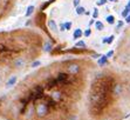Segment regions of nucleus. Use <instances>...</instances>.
Instances as JSON below:
<instances>
[{"mask_svg": "<svg viewBox=\"0 0 130 120\" xmlns=\"http://www.w3.org/2000/svg\"><path fill=\"white\" fill-rule=\"evenodd\" d=\"M15 0H0V21L7 18L13 11Z\"/></svg>", "mask_w": 130, "mask_h": 120, "instance_id": "obj_1", "label": "nucleus"}, {"mask_svg": "<svg viewBox=\"0 0 130 120\" xmlns=\"http://www.w3.org/2000/svg\"><path fill=\"white\" fill-rule=\"evenodd\" d=\"M66 69L70 75H77L81 72V66L79 63H75V61H67Z\"/></svg>", "mask_w": 130, "mask_h": 120, "instance_id": "obj_2", "label": "nucleus"}, {"mask_svg": "<svg viewBox=\"0 0 130 120\" xmlns=\"http://www.w3.org/2000/svg\"><path fill=\"white\" fill-rule=\"evenodd\" d=\"M26 65H27V58L22 57V55H19V57L14 58L12 61V66L14 67V68H18V69L24 68Z\"/></svg>", "mask_w": 130, "mask_h": 120, "instance_id": "obj_3", "label": "nucleus"}, {"mask_svg": "<svg viewBox=\"0 0 130 120\" xmlns=\"http://www.w3.org/2000/svg\"><path fill=\"white\" fill-rule=\"evenodd\" d=\"M63 92L60 90H54L51 94L52 101H54L55 104H60L61 101H63Z\"/></svg>", "mask_w": 130, "mask_h": 120, "instance_id": "obj_4", "label": "nucleus"}, {"mask_svg": "<svg viewBox=\"0 0 130 120\" xmlns=\"http://www.w3.org/2000/svg\"><path fill=\"white\" fill-rule=\"evenodd\" d=\"M123 85L120 84V82H115V84L112 85V88H111V94L112 97H115V98H118V97H121L123 94Z\"/></svg>", "mask_w": 130, "mask_h": 120, "instance_id": "obj_5", "label": "nucleus"}, {"mask_svg": "<svg viewBox=\"0 0 130 120\" xmlns=\"http://www.w3.org/2000/svg\"><path fill=\"white\" fill-rule=\"evenodd\" d=\"M17 80H18V77H17V75H12V77H11V78L7 80L6 87H12V86H14L15 82H17Z\"/></svg>", "mask_w": 130, "mask_h": 120, "instance_id": "obj_6", "label": "nucleus"}, {"mask_svg": "<svg viewBox=\"0 0 130 120\" xmlns=\"http://www.w3.org/2000/svg\"><path fill=\"white\" fill-rule=\"evenodd\" d=\"M97 64H99V66H106V65H108V58H107V55H101V58L99 60H97Z\"/></svg>", "mask_w": 130, "mask_h": 120, "instance_id": "obj_7", "label": "nucleus"}, {"mask_svg": "<svg viewBox=\"0 0 130 120\" xmlns=\"http://www.w3.org/2000/svg\"><path fill=\"white\" fill-rule=\"evenodd\" d=\"M82 37H83V32H82V30L76 28V30L74 31V33H73V39L76 40V39H79V38H82Z\"/></svg>", "mask_w": 130, "mask_h": 120, "instance_id": "obj_8", "label": "nucleus"}, {"mask_svg": "<svg viewBox=\"0 0 130 120\" xmlns=\"http://www.w3.org/2000/svg\"><path fill=\"white\" fill-rule=\"evenodd\" d=\"M48 26H49V28H51L52 31L58 32V25H56V22H55L53 19H49V20H48Z\"/></svg>", "mask_w": 130, "mask_h": 120, "instance_id": "obj_9", "label": "nucleus"}, {"mask_svg": "<svg viewBox=\"0 0 130 120\" xmlns=\"http://www.w3.org/2000/svg\"><path fill=\"white\" fill-rule=\"evenodd\" d=\"M42 50H43L45 52H51L52 50H53V44H52L51 41H46L45 44H43Z\"/></svg>", "mask_w": 130, "mask_h": 120, "instance_id": "obj_10", "label": "nucleus"}, {"mask_svg": "<svg viewBox=\"0 0 130 120\" xmlns=\"http://www.w3.org/2000/svg\"><path fill=\"white\" fill-rule=\"evenodd\" d=\"M95 28H96L97 31L104 30V25H103L102 21H96V22H95Z\"/></svg>", "mask_w": 130, "mask_h": 120, "instance_id": "obj_11", "label": "nucleus"}, {"mask_svg": "<svg viewBox=\"0 0 130 120\" xmlns=\"http://www.w3.org/2000/svg\"><path fill=\"white\" fill-rule=\"evenodd\" d=\"M107 22H108L109 25H114L116 22V20H115V17H114V15H108V17H107Z\"/></svg>", "mask_w": 130, "mask_h": 120, "instance_id": "obj_12", "label": "nucleus"}, {"mask_svg": "<svg viewBox=\"0 0 130 120\" xmlns=\"http://www.w3.org/2000/svg\"><path fill=\"white\" fill-rule=\"evenodd\" d=\"M34 9H35V7H34L33 5L28 6L27 7V11H26V17H30V15H32V13L34 12Z\"/></svg>", "mask_w": 130, "mask_h": 120, "instance_id": "obj_13", "label": "nucleus"}, {"mask_svg": "<svg viewBox=\"0 0 130 120\" xmlns=\"http://www.w3.org/2000/svg\"><path fill=\"white\" fill-rule=\"evenodd\" d=\"M85 12H86V8H85V7H83V6H80V5H79V6L76 7V13H77V14H79V15L83 14V13H85Z\"/></svg>", "mask_w": 130, "mask_h": 120, "instance_id": "obj_14", "label": "nucleus"}, {"mask_svg": "<svg viewBox=\"0 0 130 120\" xmlns=\"http://www.w3.org/2000/svg\"><path fill=\"white\" fill-rule=\"evenodd\" d=\"M75 46L77 48H86V42L83 41V40H80V41H77L75 44Z\"/></svg>", "mask_w": 130, "mask_h": 120, "instance_id": "obj_15", "label": "nucleus"}, {"mask_svg": "<svg viewBox=\"0 0 130 120\" xmlns=\"http://www.w3.org/2000/svg\"><path fill=\"white\" fill-rule=\"evenodd\" d=\"M53 1H54V0H49V1H47V3H45V4H42V6L40 7V9H41V11H43V9L46 8V7H48L49 5H51L52 3H53Z\"/></svg>", "mask_w": 130, "mask_h": 120, "instance_id": "obj_16", "label": "nucleus"}, {"mask_svg": "<svg viewBox=\"0 0 130 120\" xmlns=\"http://www.w3.org/2000/svg\"><path fill=\"white\" fill-rule=\"evenodd\" d=\"M129 13H130V9L128 8V7H125V8H124V11L122 12V17H123V18H125L127 15H129Z\"/></svg>", "mask_w": 130, "mask_h": 120, "instance_id": "obj_17", "label": "nucleus"}, {"mask_svg": "<svg viewBox=\"0 0 130 120\" xmlns=\"http://www.w3.org/2000/svg\"><path fill=\"white\" fill-rule=\"evenodd\" d=\"M114 39H115V35H110V37H107V44L108 45H110L112 41H114Z\"/></svg>", "mask_w": 130, "mask_h": 120, "instance_id": "obj_18", "label": "nucleus"}, {"mask_svg": "<svg viewBox=\"0 0 130 120\" xmlns=\"http://www.w3.org/2000/svg\"><path fill=\"white\" fill-rule=\"evenodd\" d=\"M90 34H91V30L90 28H87V30L83 32V35L86 37V38H88V37H90Z\"/></svg>", "mask_w": 130, "mask_h": 120, "instance_id": "obj_19", "label": "nucleus"}, {"mask_svg": "<svg viewBox=\"0 0 130 120\" xmlns=\"http://www.w3.org/2000/svg\"><path fill=\"white\" fill-rule=\"evenodd\" d=\"M99 18V9L94 8V13H93V19H97Z\"/></svg>", "mask_w": 130, "mask_h": 120, "instance_id": "obj_20", "label": "nucleus"}, {"mask_svg": "<svg viewBox=\"0 0 130 120\" xmlns=\"http://www.w3.org/2000/svg\"><path fill=\"white\" fill-rule=\"evenodd\" d=\"M41 65V61H39V60H36V61H34V63H32V67H38Z\"/></svg>", "mask_w": 130, "mask_h": 120, "instance_id": "obj_21", "label": "nucleus"}, {"mask_svg": "<svg viewBox=\"0 0 130 120\" xmlns=\"http://www.w3.org/2000/svg\"><path fill=\"white\" fill-rule=\"evenodd\" d=\"M70 27H72V22H64V30L69 31Z\"/></svg>", "mask_w": 130, "mask_h": 120, "instance_id": "obj_22", "label": "nucleus"}, {"mask_svg": "<svg viewBox=\"0 0 130 120\" xmlns=\"http://www.w3.org/2000/svg\"><path fill=\"white\" fill-rule=\"evenodd\" d=\"M122 27H123V21H118L117 25H116V28L120 30V28H122Z\"/></svg>", "mask_w": 130, "mask_h": 120, "instance_id": "obj_23", "label": "nucleus"}, {"mask_svg": "<svg viewBox=\"0 0 130 120\" xmlns=\"http://www.w3.org/2000/svg\"><path fill=\"white\" fill-rule=\"evenodd\" d=\"M73 5H74V7H77L80 5V0H73Z\"/></svg>", "mask_w": 130, "mask_h": 120, "instance_id": "obj_24", "label": "nucleus"}, {"mask_svg": "<svg viewBox=\"0 0 130 120\" xmlns=\"http://www.w3.org/2000/svg\"><path fill=\"white\" fill-rule=\"evenodd\" d=\"M107 1H108V0H100V1H97V5H99V6H101V5H104Z\"/></svg>", "mask_w": 130, "mask_h": 120, "instance_id": "obj_25", "label": "nucleus"}, {"mask_svg": "<svg viewBox=\"0 0 130 120\" xmlns=\"http://www.w3.org/2000/svg\"><path fill=\"white\" fill-rule=\"evenodd\" d=\"M106 55H107V58H111L112 55H114V51H109L108 53L106 54Z\"/></svg>", "mask_w": 130, "mask_h": 120, "instance_id": "obj_26", "label": "nucleus"}, {"mask_svg": "<svg viewBox=\"0 0 130 120\" xmlns=\"http://www.w3.org/2000/svg\"><path fill=\"white\" fill-rule=\"evenodd\" d=\"M125 22L130 24V13H129V15H127V17H125Z\"/></svg>", "mask_w": 130, "mask_h": 120, "instance_id": "obj_27", "label": "nucleus"}, {"mask_svg": "<svg viewBox=\"0 0 130 120\" xmlns=\"http://www.w3.org/2000/svg\"><path fill=\"white\" fill-rule=\"evenodd\" d=\"M60 31H64V24H61L60 25Z\"/></svg>", "mask_w": 130, "mask_h": 120, "instance_id": "obj_28", "label": "nucleus"}, {"mask_svg": "<svg viewBox=\"0 0 130 120\" xmlns=\"http://www.w3.org/2000/svg\"><path fill=\"white\" fill-rule=\"evenodd\" d=\"M102 42H103V44H107V38H103V39H102Z\"/></svg>", "mask_w": 130, "mask_h": 120, "instance_id": "obj_29", "label": "nucleus"}, {"mask_svg": "<svg viewBox=\"0 0 130 120\" xmlns=\"http://www.w3.org/2000/svg\"><path fill=\"white\" fill-rule=\"evenodd\" d=\"M108 1H110V3H116L117 0H108Z\"/></svg>", "mask_w": 130, "mask_h": 120, "instance_id": "obj_30", "label": "nucleus"}]
</instances>
